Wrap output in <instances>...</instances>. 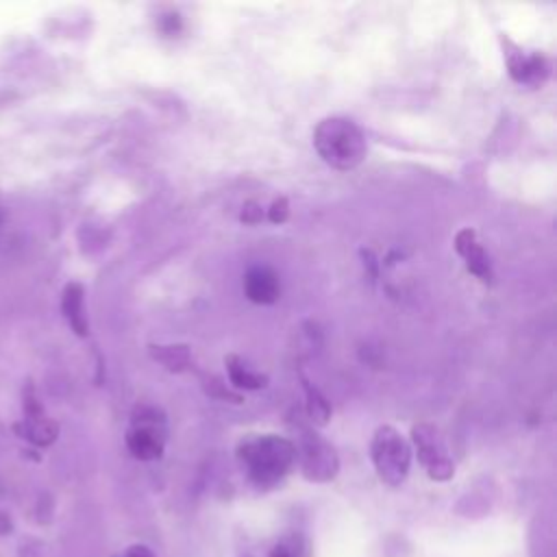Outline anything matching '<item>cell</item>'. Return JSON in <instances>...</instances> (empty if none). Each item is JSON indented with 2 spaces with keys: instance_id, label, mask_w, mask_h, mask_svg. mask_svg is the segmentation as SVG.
<instances>
[{
  "instance_id": "cell-7",
  "label": "cell",
  "mask_w": 557,
  "mask_h": 557,
  "mask_svg": "<svg viewBox=\"0 0 557 557\" xmlns=\"http://www.w3.org/2000/svg\"><path fill=\"white\" fill-rule=\"evenodd\" d=\"M244 292L248 300L257 305H272L281 296V283L272 268L268 265H252L244 274Z\"/></svg>"
},
{
  "instance_id": "cell-4",
  "label": "cell",
  "mask_w": 557,
  "mask_h": 557,
  "mask_svg": "<svg viewBox=\"0 0 557 557\" xmlns=\"http://www.w3.org/2000/svg\"><path fill=\"white\" fill-rule=\"evenodd\" d=\"M126 446L133 457L152 461L159 459L165 446V418L154 407H137L126 433Z\"/></svg>"
},
{
  "instance_id": "cell-14",
  "label": "cell",
  "mask_w": 557,
  "mask_h": 557,
  "mask_svg": "<svg viewBox=\"0 0 557 557\" xmlns=\"http://www.w3.org/2000/svg\"><path fill=\"white\" fill-rule=\"evenodd\" d=\"M287 215H289V205H287V200H285V198L274 200V202H272V207H270V211H268L270 222L281 224V222H285V220H287Z\"/></svg>"
},
{
  "instance_id": "cell-5",
  "label": "cell",
  "mask_w": 557,
  "mask_h": 557,
  "mask_svg": "<svg viewBox=\"0 0 557 557\" xmlns=\"http://www.w3.org/2000/svg\"><path fill=\"white\" fill-rule=\"evenodd\" d=\"M294 448H296V459L300 461V470L309 481L324 483L335 479L339 470V457L324 437L305 429L298 444H294Z\"/></svg>"
},
{
  "instance_id": "cell-8",
  "label": "cell",
  "mask_w": 557,
  "mask_h": 557,
  "mask_svg": "<svg viewBox=\"0 0 557 557\" xmlns=\"http://www.w3.org/2000/svg\"><path fill=\"white\" fill-rule=\"evenodd\" d=\"M507 57V67L513 81L524 83V85H540L546 74H548V65L546 59L537 52H524L520 48L505 52Z\"/></svg>"
},
{
  "instance_id": "cell-2",
  "label": "cell",
  "mask_w": 557,
  "mask_h": 557,
  "mask_svg": "<svg viewBox=\"0 0 557 557\" xmlns=\"http://www.w3.org/2000/svg\"><path fill=\"white\" fill-rule=\"evenodd\" d=\"M318 154L337 170H352L366 157V137L361 128L346 117H326L313 131Z\"/></svg>"
},
{
  "instance_id": "cell-12",
  "label": "cell",
  "mask_w": 557,
  "mask_h": 557,
  "mask_svg": "<svg viewBox=\"0 0 557 557\" xmlns=\"http://www.w3.org/2000/svg\"><path fill=\"white\" fill-rule=\"evenodd\" d=\"M150 352L170 370H183L189 363L187 346H152Z\"/></svg>"
},
{
  "instance_id": "cell-15",
  "label": "cell",
  "mask_w": 557,
  "mask_h": 557,
  "mask_svg": "<svg viewBox=\"0 0 557 557\" xmlns=\"http://www.w3.org/2000/svg\"><path fill=\"white\" fill-rule=\"evenodd\" d=\"M242 220L248 222V224L259 222V220H261V209H259L255 202H248V205L244 207V211H242Z\"/></svg>"
},
{
  "instance_id": "cell-16",
  "label": "cell",
  "mask_w": 557,
  "mask_h": 557,
  "mask_svg": "<svg viewBox=\"0 0 557 557\" xmlns=\"http://www.w3.org/2000/svg\"><path fill=\"white\" fill-rule=\"evenodd\" d=\"M124 557H157V555L148 546H144V544H133V546H128Z\"/></svg>"
},
{
  "instance_id": "cell-17",
  "label": "cell",
  "mask_w": 557,
  "mask_h": 557,
  "mask_svg": "<svg viewBox=\"0 0 557 557\" xmlns=\"http://www.w3.org/2000/svg\"><path fill=\"white\" fill-rule=\"evenodd\" d=\"M270 557H296V553H294V548H292L289 544L281 542V544H276V546L272 548Z\"/></svg>"
},
{
  "instance_id": "cell-11",
  "label": "cell",
  "mask_w": 557,
  "mask_h": 557,
  "mask_svg": "<svg viewBox=\"0 0 557 557\" xmlns=\"http://www.w3.org/2000/svg\"><path fill=\"white\" fill-rule=\"evenodd\" d=\"M65 313H67L72 326L76 329V333L85 335L87 324H85V318H83V289L76 283L65 289Z\"/></svg>"
},
{
  "instance_id": "cell-13",
  "label": "cell",
  "mask_w": 557,
  "mask_h": 557,
  "mask_svg": "<svg viewBox=\"0 0 557 557\" xmlns=\"http://www.w3.org/2000/svg\"><path fill=\"white\" fill-rule=\"evenodd\" d=\"M305 389H307V416H309V420L315 422V424H326L329 416H331V407H329L326 398L315 387H311L307 381H305Z\"/></svg>"
},
{
  "instance_id": "cell-9",
  "label": "cell",
  "mask_w": 557,
  "mask_h": 557,
  "mask_svg": "<svg viewBox=\"0 0 557 557\" xmlns=\"http://www.w3.org/2000/svg\"><path fill=\"white\" fill-rule=\"evenodd\" d=\"M455 248L457 252L466 259V265L472 274H476L479 278L487 281L492 276L490 272V259L485 255V250L481 248V244L474 242V233L470 228H463L457 239H455Z\"/></svg>"
},
{
  "instance_id": "cell-6",
  "label": "cell",
  "mask_w": 557,
  "mask_h": 557,
  "mask_svg": "<svg viewBox=\"0 0 557 557\" xmlns=\"http://www.w3.org/2000/svg\"><path fill=\"white\" fill-rule=\"evenodd\" d=\"M411 440L418 453V461L424 466L426 474L433 481H448L455 474V463L446 450V444L440 431L429 424L420 422L411 429Z\"/></svg>"
},
{
  "instance_id": "cell-3",
  "label": "cell",
  "mask_w": 557,
  "mask_h": 557,
  "mask_svg": "<svg viewBox=\"0 0 557 557\" xmlns=\"http://www.w3.org/2000/svg\"><path fill=\"white\" fill-rule=\"evenodd\" d=\"M370 457L383 483L396 487L407 479L411 466V446L394 426L383 424L374 431Z\"/></svg>"
},
{
  "instance_id": "cell-1",
  "label": "cell",
  "mask_w": 557,
  "mask_h": 557,
  "mask_svg": "<svg viewBox=\"0 0 557 557\" xmlns=\"http://www.w3.org/2000/svg\"><path fill=\"white\" fill-rule=\"evenodd\" d=\"M237 457L257 487H272L296 463V448L281 435H252L242 440Z\"/></svg>"
},
{
  "instance_id": "cell-10",
  "label": "cell",
  "mask_w": 557,
  "mask_h": 557,
  "mask_svg": "<svg viewBox=\"0 0 557 557\" xmlns=\"http://www.w3.org/2000/svg\"><path fill=\"white\" fill-rule=\"evenodd\" d=\"M226 370H228V379H231V383L235 387L259 389V387L268 385V376L250 370L237 355H228L226 357Z\"/></svg>"
}]
</instances>
